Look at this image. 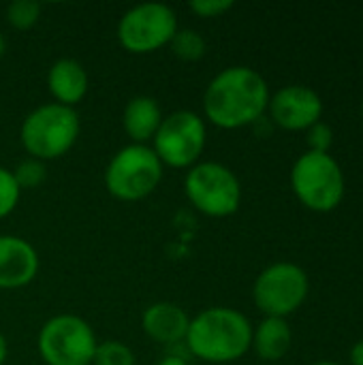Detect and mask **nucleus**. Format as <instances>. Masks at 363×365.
Returning <instances> with one entry per match:
<instances>
[{"instance_id":"f257e3e1","label":"nucleus","mask_w":363,"mask_h":365,"mask_svg":"<svg viewBox=\"0 0 363 365\" xmlns=\"http://www.w3.org/2000/svg\"><path fill=\"white\" fill-rule=\"evenodd\" d=\"M270 86L265 77L250 66H227L212 77L203 92V120L237 130L257 124L267 113Z\"/></svg>"},{"instance_id":"4468645a","label":"nucleus","mask_w":363,"mask_h":365,"mask_svg":"<svg viewBox=\"0 0 363 365\" xmlns=\"http://www.w3.org/2000/svg\"><path fill=\"white\" fill-rule=\"evenodd\" d=\"M47 90L53 96V103L73 107L81 103L88 94V71L86 66L75 58H58L49 68L45 77Z\"/></svg>"},{"instance_id":"7ed1b4c3","label":"nucleus","mask_w":363,"mask_h":365,"mask_svg":"<svg viewBox=\"0 0 363 365\" xmlns=\"http://www.w3.org/2000/svg\"><path fill=\"white\" fill-rule=\"evenodd\" d=\"M79 133L81 122L73 107L45 103L24 118L19 126V141L30 158L47 163L68 154L77 143Z\"/></svg>"},{"instance_id":"ddd939ff","label":"nucleus","mask_w":363,"mask_h":365,"mask_svg":"<svg viewBox=\"0 0 363 365\" xmlns=\"http://www.w3.org/2000/svg\"><path fill=\"white\" fill-rule=\"evenodd\" d=\"M190 325V317L184 308L173 302H156L145 308L141 317L143 334L158 344L175 346L186 340V331Z\"/></svg>"},{"instance_id":"c85d7f7f","label":"nucleus","mask_w":363,"mask_h":365,"mask_svg":"<svg viewBox=\"0 0 363 365\" xmlns=\"http://www.w3.org/2000/svg\"><path fill=\"white\" fill-rule=\"evenodd\" d=\"M362 115H363V101H362Z\"/></svg>"},{"instance_id":"a878e982","label":"nucleus","mask_w":363,"mask_h":365,"mask_svg":"<svg viewBox=\"0 0 363 365\" xmlns=\"http://www.w3.org/2000/svg\"><path fill=\"white\" fill-rule=\"evenodd\" d=\"M6 355H9L6 338H4V336H2V331H0V365H4V361H6Z\"/></svg>"},{"instance_id":"1a4fd4ad","label":"nucleus","mask_w":363,"mask_h":365,"mask_svg":"<svg viewBox=\"0 0 363 365\" xmlns=\"http://www.w3.org/2000/svg\"><path fill=\"white\" fill-rule=\"evenodd\" d=\"M310 293V280L304 267L278 261L267 265L252 284V302L263 317L287 319L297 312Z\"/></svg>"},{"instance_id":"4be33fe9","label":"nucleus","mask_w":363,"mask_h":365,"mask_svg":"<svg viewBox=\"0 0 363 365\" xmlns=\"http://www.w3.org/2000/svg\"><path fill=\"white\" fill-rule=\"evenodd\" d=\"M306 141H308V150L310 152H323V154H329L332 145H334V128L319 120L317 124H312L308 130H306Z\"/></svg>"},{"instance_id":"0eeeda50","label":"nucleus","mask_w":363,"mask_h":365,"mask_svg":"<svg viewBox=\"0 0 363 365\" xmlns=\"http://www.w3.org/2000/svg\"><path fill=\"white\" fill-rule=\"evenodd\" d=\"M208 145V122L203 115L178 109L163 118L154 139L152 150L163 163V167L190 169L199 163Z\"/></svg>"},{"instance_id":"9b49d317","label":"nucleus","mask_w":363,"mask_h":365,"mask_svg":"<svg viewBox=\"0 0 363 365\" xmlns=\"http://www.w3.org/2000/svg\"><path fill=\"white\" fill-rule=\"evenodd\" d=\"M267 113L285 130H308L323 115V98L310 86L291 83L270 94Z\"/></svg>"},{"instance_id":"412c9836","label":"nucleus","mask_w":363,"mask_h":365,"mask_svg":"<svg viewBox=\"0 0 363 365\" xmlns=\"http://www.w3.org/2000/svg\"><path fill=\"white\" fill-rule=\"evenodd\" d=\"M21 199V188L17 186L11 169L0 167V220L15 212Z\"/></svg>"},{"instance_id":"39448f33","label":"nucleus","mask_w":363,"mask_h":365,"mask_svg":"<svg viewBox=\"0 0 363 365\" xmlns=\"http://www.w3.org/2000/svg\"><path fill=\"white\" fill-rule=\"evenodd\" d=\"M165 167L150 145L128 143L111 156L103 180L113 199L135 203L158 188Z\"/></svg>"},{"instance_id":"bb28decb","label":"nucleus","mask_w":363,"mask_h":365,"mask_svg":"<svg viewBox=\"0 0 363 365\" xmlns=\"http://www.w3.org/2000/svg\"><path fill=\"white\" fill-rule=\"evenodd\" d=\"M4 49H6V41H4V36H2V32H0V58L4 56Z\"/></svg>"},{"instance_id":"f8f14e48","label":"nucleus","mask_w":363,"mask_h":365,"mask_svg":"<svg viewBox=\"0 0 363 365\" xmlns=\"http://www.w3.org/2000/svg\"><path fill=\"white\" fill-rule=\"evenodd\" d=\"M36 248L19 235H0V291L28 287L39 274Z\"/></svg>"},{"instance_id":"dca6fc26","label":"nucleus","mask_w":363,"mask_h":365,"mask_svg":"<svg viewBox=\"0 0 363 365\" xmlns=\"http://www.w3.org/2000/svg\"><path fill=\"white\" fill-rule=\"evenodd\" d=\"M293 344V331L287 319L263 317V321L252 327V342L250 349L257 353L259 359L274 364L280 361Z\"/></svg>"},{"instance_id":"6ab92c4d","label":"nucleus","mask_w":363,"mask_h":365,"mask_svg":"<svg viewBox=\"0 0 363 365\" xmlns=\"http://www.w3.org/2000/svg\"><path fill=\"white\" fill-rule=\"evenodd\" d=\"M41 4L36 0H13L6 6V21L15 30H30L41 19Z\"/></svg>"},{"instance_id":"b1692460","label":"nucleus","mask_w":363,"mask_h":365,"mask_svg":"<svg viewBox=\"0 0 363 365\" xmlns=\"http://www.w3.org/2000/svg\"><path fill=\"white\" fill-rule=\"evenodd\" d=\"M349 361L351 365H363V340L353 344V349L349 353Z\"/></svg>"},{"instance_id":"423d86ee","label":"nucleus","mask_w":363,"mask_h":365,"mask_svg":"<svg viewBox=\"0 0 363 365\" xmlns=\"http://www.w3.org/2000/svg\"><path fill=\"white\" fill-rule=\"evenodd\" d=\"M184 195L203 216L227 218L242 205V182L227 165L199 160L184 175Z\"/></svg>"},{"instance_id":"a211bd4d","label":"nucleus","mask_w":363,"mask_h":365,"mask_svg":"<svg viewBox=\"0 0 363 365\" xmlns=\"http://www.w3.org/2000/svg\"><path fill=\"white\" fill-rule=\"evenodd\" d=\"M92 365H135V353L118 340H105L96 344Z\"/></svg>"},{"instance_id":"2eb2a0df","label":"nucleus","mask_w":363,"mask_h":365,"mask_svg":"<svg viewBox=\"0 0 363 365\" xmlns=\"http://www.w3.org/2000/svg\"><path fill=\"white\" fill-rule=\"evenodd\" d=\"M163 118L165 115L154 96L137 94L126 103L122 111V128L128 135L131 143L148 145V141L154 139Z\"/></svg>"},{"instance_id":"f03ea898","label":"nucleus","mask_w":363,"mask_h":365,"mask_svg":"<svg viewBox=\"0 0 363 365\" xmlns=\"http://www.w3.org/2000/svg\"><path fill=\"white\" fill-rule=\"evenodd\" d=\"M252 325L246 314L227 306H212L190 319L186 349L205 364H233L250 351Z\"/></svg>"},{"instance_id":"20e7f679","label":"nucleus","mask_w":363,"mask_h":365,"mask_svg":"<svg viewBox=\"0 0 363 365\" xmlns=\"http://www.w3.org/2000/svg\"><path fill=\"white\" fill-rule=\"evenodd\" d=\"M291 188L304 207L327 214L342 203L347 180L340 163L332 154L308 150L291 167Z\"/></svg>"},{"instance_id":"aec40b11","label":"nucleus","mask_w":363,"mask_h":365,"mask_svg":"<svg viewBox=\"0 0 363 365\" xmlns=\"http://www.w3.org/2000/svg\"><path fill=\"white\" fill-rule=\"evenodd\" d=\"M17 186L21 190H30V188H39L45 178H47V169H45V163L36 160V158H24L19 160L13 169H11Z\"/></svg>"},{"instance_id":"5701e85b","label":"nucleus","mask_w":363,"mask_h":365,"mask_svg":"<svg viewBox=\"0 0 363 365\" xmlns=\"http://www.w3.org/2000/svg\"><path fill=\"white\" fill-rule=\"evenodd\" d=\"M188 9L199 15V17H220L225 15L229 9H233V0H193L188 2Z\"/></svg>"},{"instance_id":"6e6552de","label":"nucleus","mask_w":363,"mask_h":365,"mask_svg":"<svg viewBox=\"0 0 363 365\" xmlns=\"http://www.w3.org/2000/svg\"><path fill=\"white\" fill-rule=\"evenodd\" d=\"M96 334L77 314H56L47 319L36 336V349L45 365H92Z\"/></svg>"},{"instance_id":"f3484780","label":"nucleus","mask_w":363,"mask_h":365,"mask_svg":"<svg viewBox=\"0 0 363 365\" xmlns=\"http://www.w3.org/2000/svg\"><path fill=\"white\" fill-rule=\"evenodd\" d=\"M169 49L175 58H180L184 62H197L205 56L208 43L201 32H197L193 28H178V32L173 34V38L169 43Z\"/></svg>"},{"instance_id":"cd10ccee","label":"nucleus","mask_w":363,"mask_h":365,"mask_svg":"<svg viewBox=\"0 0 363 365\" xmlns=\"http://www.w3.org/2000/svg\"><path fill=\"white\" fill-rule=\"evenodd\" d=\"M312 365H340V364H336V361H317V364H312Z\"/></svg>"},{"instance_id":"393cba45","label":"nucleus","mask_w":363,"mask_h":365,"mask_svg":"<svg viewBox=\"0 0 363 365\" xmlns=\"http://www.w3.org/2000/svg\"><path fill=\"white\" fill-rule=\"evenodd\" d=\"M156 365H188V361L180 355H165Z\"/></svg>"},{"instance_id":"9d476101","label":"nucleus","mask_w":363,"mask_h":365,"mask_svg":"<svg viewBox=\"0 0 363 365\" xmlns=\"http://www.w3.org/2000/svg\"><path fill=\"white\" fill-rule=\"evenodd\" d=\"M178 28V15L169 4L141 2L120 17L116 34L128 53L143 56L169 47Z\"/></svg>"}]
</instances>
